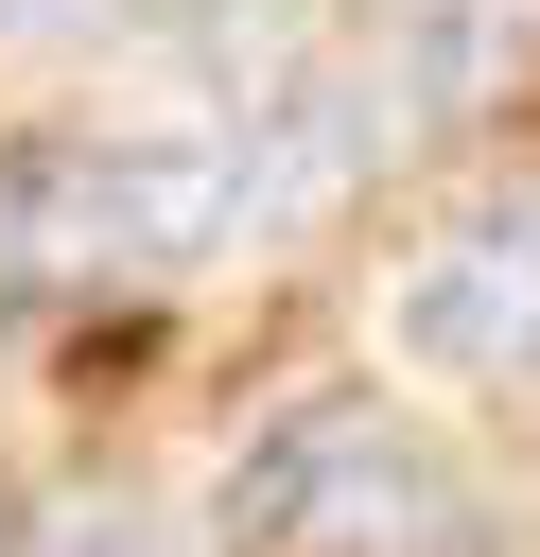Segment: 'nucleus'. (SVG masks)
I'll return each mask as SVG.
<instances>
[{
  "label": "nucleus",
  "mask_w": 540,
  "mask_h": 557,
  "mask_svg": "<svg viewBox=\"0 0 540 557\" xmlns=\"http://www.w3.org/2000/svg\"><path fill=\"white\" fill-rule=\"evenodd\" d=\"M383 348L418 383H540V191H470L453 226L401 244Z\"/></svg>",
  "instance_id": "7ed1b4c3"
},
{
  "label": "nucleus",
  "mask_w": 540,
  "mask_h": 557,
  "mask_svg": "<svg viewBox=\"0 0 540 557\" xmlns=\"http://www.w3.org/2000/svg\"><path fill=\"white\" fill-rule=\"evenodd\" d=\"M209 540H226V557H470V505H453V470H435L401 418L296 400V418H261V435L226 453Z\"/></svg>",
  "instance_id": "f03ea898"
},
{
  "label": "nucleus",
  "mask_w": 540,
  "mask_h": 557,
  "mask_svg": "<svg viewBox=\"0 0 540 557\" xmlns=\"http://www.w3.org/2000/svg\"><path fill=\"white\" fill-rule=\"evenodd\" d=\"M226 244H244V139H209V122H105V139H35L0 174L17 278H192Z\"/></svg>",
  "instance_id": "f257e3e1"
},
{
  "label": "nucleus",
  "mask_w": 540,
  "mask_h": 557,
  "mask_svg": "<svg viewBox=\"0 0 540 557\" xmlns=\"http://www.w3.org/2000/svg\"><path fill=\"white\" fill-rule=\"evenodd\" d=\"M70 17H105V0H0V35H70Z\"/></svg>",
  "instance_id": "423d86ee"
},
{
  "label": "nucleus",
  "mask_w": 540,
  "mask_h": 557,
  "mask_svg": "<svg viewBox=\"0 0 540 557\" xmlns=\"http://www.w3.org/2000/svg\"><path fill=\"white\" fill-rule=\"evenodd\" d=\"M17 557H174V522H157V505H122V487H70V505H35V522H17Z\"/></svg>",
  "instance_id": "39448f33"
},
{
  "label": "nucleus",
  "mask_w": 540,
  "mask_h": 557,
  "mask_svg": "<svg viewBox=\"0 0 540 557\" xmlns=\"http://www.w3.org/2000/svg\"><path fill=\"white\" fill-rule=\"evenodd\" d=\"M401 122H383V87L366 70H279V104L244 122V226L261 244H296V226H331L348 191H366V157H383Z\"/></svg>",
  "instance_id": "20e7f679"
}]
</instances>
